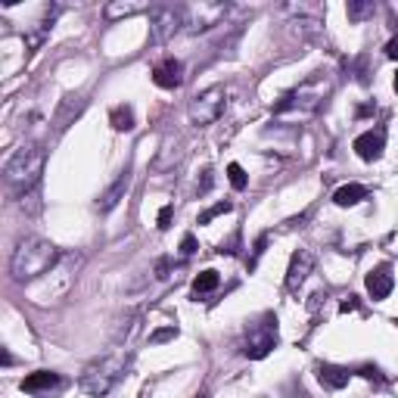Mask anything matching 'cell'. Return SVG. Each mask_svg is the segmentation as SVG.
I'll use <instances>...</instances> for the list:
<instances>
[{
	"mask_svg": "<svg viewBox=\"0 0 398 398\" xmlns=\"http://www.w3.org/2000/svg\"><path fill=\"white\" fill-rule=\"evenodd\" d=\"M234 209V202H215L212 209H205L202 215H199V224H209L212 218H218V215H224V212H230Z\"/></svg>",
	"mask_w": 398,
	"mask_h": 398,
	"instance_id": "cell-22",
	"label": "cell"
},
{
	"mask_svg": "<svg viewBox=\"0 0 398 398\" xmlns=\"http://www.w3.org/2000/svg\"><path fill=\"white\" fill-rule=\"evenodd\" d=\"M228 177H230V187H234V190H246V187H249L246 171H243L237 162H230V165H228Z\"/></svg>",
	"mask_w": 398,
	"mask_h": 398,
	"instance_id": "cell-21",
	"label": "cell"
},
{
	"mask_svg": "<svg viewBox=\"0 0 398 398\" xmlns=\"http://www.w3.org/2000/svg\"><path fill=\"white\" fill-rule=\"evenodd\" d=\"M392 88H395V94H398V75H395V81H392Z\"/></svg>",
	"mask_w": 398,
	"mask_h": 398,
	"instance_id": "cell-32",
	"label": "cell"
},
{
	"mask_svg": "<svg viewBox=\"0 0 398 398\" xmlns=\"http://www.w3.org/2000/svg\"><path fill=\"white\" fill-rule=\"evenodd\" d=\"M143 10H147L143 3H109L103 13H106V19H109V22H116V19L137 16V13H143Z\"/></svg>",
	"mask_w": 398,
	"mask_h": 398,
	"instance_id": "cell-19",
	"label": "cell"
},
{
	"mask_svg": "<svg viewBox=\"0 0 398 398\" xmlns=\"http://www.w3.org/2000/svg\"><path fill=\"white\" fill-rule=\"evenodd\" d=\"M327 94H330V81L327 78H321V75H315L305 84H298L296 90H289L283 100H277L271 112H274V116H302V118L315 116V112L324 106Z\"/></svg>",
	"mask_w": 398,
	"mask_h": 398,
	"instance_id": "cell-2",
	"label": "cell"
},
{
	"mask_svg": "<svg viewBox=\"0 0 398 398\" xmlns=\"http://www.w3.org/2000/svg\"><path fill=\"white\" fill-rule=\"evenodd\" d=\"M128 184H131V175H128V171H122V175H118V181L112 184V187L106 190L103 196H100L97 209H100V212H109V209H116V205L122 202V196L128 193Z\"/></svg>",
	"mask_w": 398,
	"mask_h": 398,
	"instance_id": "cell-15",
	"label": "cell"
},
{
	"mask_svg": "<svg viewBox=\"0 0 398 398\" xmlns=\"http://www.w3.org/2000/svg\"><path fill=\"white\" fill-rule=\"evenodd\" d=\"M209 190H212V171L205 168V171H202V181H199V187H196V193L202 196V193H209Z\"/></svg>",
	"mask_w": 398,
	"mask_h": 398,
	"instance_id": "cell-28",
	"label": "cell"
},
{
	"mask_svg": "<svg viewBox=\"0 0 398 398\" xmlns=\"http://www.w3.org/2000/svg\"><path fill=\"white\" fill-rule=\"evenodd\" d=\"M355 308H358V296H349L346 302L340 305V311H342V315H349V311H355Z\"/></svg>",
	"mask_w": 398,
	"mask_h": 398,
	"instance_id": "cell-30",
	"label": "cell"
},
{
	"mask_svg": "<svg viewBox=\"0 0 398 398\" xmlns=\"http://www.w3.org/2000/svg\"><path fill=\"white\" fill-rule=\"evenodd\" d=\"M224 112V88H209L190 100V122L205 128Z\"/></svg>",
	"mask_w": 398,
	"mask_h": 398,
	"instance_id": "cell-6",
	"label": "cell"
},
{
	"mask_svg": "<svg viewBox=\"0 0 398 398\" xmlns=\"http://www.w3.org/2000/svg\"><path fill=\"white\" fill-rule=\"evenodd\" d=\"M193 252H196V237H193V234H187V237L181 240V255H184V258H190Z\"/></svg>",
	"mask_w": 398,
	"mask_h": 398,
	"instance_id": "cell-27",
	"label": "cell"
},
{
	"mask_svg": "<svg viewBox=\"0 0 398 398\" xmlns=\"http://www.w3.org/2000/svg\"><path fill=\"white\" fill-rule=\"evenodd\" d=\"M355 152L364 159V162H376V159L383 156V150H386V131L376 128V131H364L361 137H355Z\"/></svg>",
	"mask_w": 398,
	"mask_h": 398,
	"instance_id": "cell-10",
	"label": "cell"
},
{
	"mask_svg": "<svg viewBox=\"0 0 398 398\" xmlns=\"http://www.w3.org/2000/svg\"><path fill=\"white\" fill-rule=\"evenodd\" d=\"M386 56L389 59H398V38H392V41L386 44Z\"/></svg>",
	"mask_w": 398,
	"mask_h": 398,
	"instance_id": "cell-31",
	"label": "cell"
},
{
	"mask_svg": "<svg viewBox=\"0 0 398 398\" xmlns=\"http://www.w3.org/2000/svg\"><path fill=\"white\" fill-rule=\"evenodd\" d=\"M152 84H156V88H165V90H177L184 84V65L177 63L175 56L156 63L152 65Z\"/></svg>",
	"mask_w": 398,
	"mask_h": 398,
	"instance_id": "cell-9",
	"label": "cell"
},
{
	"mask_svg": "<svg viewBox=\"0 0 398 398\" xmlns=\"http://www.w3.org/2000/svg\"><path fill=\"white\" fill-rule=\"evenodd\" d=\"M41 171H44V150L35 143V147L16 150V156L6 162L3 177L16 193H25V190H31L38 181H41Z\"/></svg>",
	"mask_w": 398,
	"mask_h": 398,
	"instance_id": "cell-3",
	"label": "cell"
},
{
	"mask_svg": "<svg viewBox=\"0 0 398 398\" xmlns=\"http://www.w3.org/2000/svg\"><path fill=\"white\" fill-rule=\"evenodd\" d=\"M175 336H177V327H162V330H156V333L150 336V342L152 346H162V342L175 340Z\"/></svg>",
	"mask_w": 398,
	"mask_h": 398,
	"instance_id": "cell-23",
	"label": "cell"
},
{
	"mask_svg": "<svg viewBox=\"0 0 398 398\" xmlns=\"http://www.w3.org/2000/svg\"><path fill=\"white\" fill-rule=\"evenodd\" d=\"M56 262H59V249L53 243L41 240V237H25V240H19L16 252H13L10 274L16 283H29L35 277L47 274Z\"/></svg>",
	"mask_w": 398,
	"mask_h": 398,
	"instance_id": "cell-1",
	"label": "cell"
},
{
	"mask_svg": "<svg viewBox=\"0 0 398 398\" xmlns=\"http://www.w3.org/2000/svg\"><path fill=\"white\" fill-rule=\"evenodd\" d=\"M264 246H268V234H262L255 240V246H252V262H249V268H255V262H258V255L264 252Z\"/></svg>",
	"mask_w": 398,
	"mask_h": 398,
	"instance_id": "cell-26",
	"label": "cell"
},
{
	"mask_svg": "<svg viewBox=\"0 0 398 398\" xmlns=\"http://www.w3.org/2000/svg\"><path fill=\"white\" fill-rule=\"evenodd\" d=\"M184 25V6H156L150 13V35L156 44H165L175 38V31Z\"/></svg>",
	"mask_w": 398,
	"mask_h": 398,
	"instance_id": "cell-7",
	"label": "cell"
},
{
	"mask_svg": "<svg viewBox=\"0 0 398 398\" xmlns=\"http://www.w3.org/2000/svg\"><path fill=\"white\" fill-rule=\"evenodd\" d=\"M358 374H361L364 380L376 383V386H380V383H383V374H380V367H374V364H364V367H358Z\"/></svg>",
	"mask_w": 398,
	"mask_h": 398,
	"instance_id": "cell-25",
	"label": "cell"
},
{
	"mask_svg": "<svg viewBox=\"0 0 398 398\" xmlns=\"http://www.w3.org/2000/svg\"><path fill=\"white\" fill-rule=\"evenodd\" d=\"M392 287H395V277H392L389 264H380V268H374L367 274V296L374 298V302H383V298L392 293Z\"/></svg>",
	"mask_w": 398,
	"mask_h": 398,
	"instance_id": "cell-12",
	"label": "cell"
},
{
	"mask_svg": "<svg viewBox=\"0 0 398 398\" xmlns=\"http://www.w3.org/2000/svg\"><path fill=\"white\" fill-rule=\"evenodd\" d=\"M156 277H159V280L168 277V258H159V262H156Z\"/></svg>",
	"mask_w": 398,
	"mask_h": 398,
	"instance_id": "cell-29",
	"label": "cell"
},
{
	"mask_svg": "<svg viewBox=\"0 0 398 398\" xmlns=\"http://www.w3.org/2000/svg\"><path fill=\"white\" fill-rule=\"evenodd\" d=\"M277 346V317L271 315H262L258 321H252L246 327V340H243V355L258 361V358L271 355V349Z\"/></svg>",
	"mask_w": 398,
	"mask_h": 398,
	"instance_id": "cell-5",
	"label": "cell"
},
{
	"mask_svg": "<svg viewBox=\"0 0 398 398\" xmlns=\"http://www.w3.org/2000/svg\"><path fill=\"white\" fill-rule=\"evenodd\" d=\"M125 376V358L122 355H109V358H100L97 364H90L81 376V389L88 395L103 398L106 392H112L118 380Z\"/></svg>",
	"mask_w": 398,
	"mask_h": 398,
	"instance_id": "cell-4",
	"label": "cell"
},
{
	"mask_svg": "<svg viewBox=\"0 0 398 398\" xmlns=\"http://www.w3.org/2000/svg\"><path fill=\"white\" fill-rule=\"evenodd\" d=\"M109 125L116 131H134V109L131 106H116V109L109 112Z\"/></svg>",
	"mask_w": 398,
	"mask_h": 398,
	"instance_id": "cell-17",
	"label": "cell"
},
{
	"mask_svg": "<svg viewBox=\"0 0 398 398\" xmlns=\"http://www.w3.org/2000/svg\"><path fill=\"white\" fill-rule=\"evenodd\" d=\"M346 13H349V19H351V22H361V19L374 16V13H376V6L370 3V0H367V3H364V0H349Z\"/></svg>",
	"mask_w": 398,
	"mask_h": 398,
	"instance_id": "cell-20",
	"label": "cell"
},
{
	"mask_svg": "<svg viewBox=\"0 0 398 398\" xmlns=\"http://www.w3.org/2000/svg\"><path fill=\"white\" fill-rule=\"evenodd\" d=\"M171 215H175V205H162V209H159V218H156V228L168 230L171 228Z\"/></svg>",
	"mask_w": 398,
	"mask_h": 398,
	"instance_id": "cell-24",
	"label": "cell"
},
{
	"mask_svg": "<svg viewBox=\"0 0 398 398\" xmlns=\"http://www.w3.org/2000/svg\"><path fill=\"white\" fill-rule=\"evenodd\" d=\"M367 199V187L364 184H346V187H340L333 193V202L340 205V209H351V205L364 202Z\"/></svg>",
	"mask_w": 398,
	"mask_h": 398,
	"instance_id": "cell-16",
	"label": "cell"
},
{
	"mask_svg": "<svg viewBox=\"0 0 398 398\" xmlns=\"http://www.w3.org/2000/svg\"><path fill=\"white\" fill-rule=\"evenodd\" d=\"M218 283H221V274L218 271H202V274L193 277V296H205L212 293V289H218Z\"/></svg>",
	"mask_w": 398,
	"mask_h": 398,
	"instance_id": "cell-18",
	"label": "cell"
},
{
	"mask_svg": "<svg viewBox=\"0 0 398 398\" xmlns=\"http://www.w3.org/2000/svg\"><path fill=\"white\" fill-rule=\"evenodd\" d=\"M315 374H317V380H321L324 389H333V392H336V389L349 386L351 370L349 367H340V364H317Z\"/></svg>",
	"mask_w": 398,
	"mask_h": 398,
	"instance_id": "cell-13",
	"label": "cell"
},
{
	"mask_svg": "<svg viewBox=\"0 0 398 398\" xmlns=\"http://www.w3.org/2000/svg\"><path fill=\"white\" fill-rule=\"evenodd\" d=\"M224 13H228V6L224 3H199V6H184V25H187L190 31H209L212 25H221Z\"/></svg>",
	"mask_w": 398,
	"mask_h": 398,
	"instance_id": "cell-8",
	"label": "cell"
},
{
	"mask_svg": "<svg viewBox=\"0 0 398 398\" xmlns=\"http://www.w3.org/2000/svg\"><path fill=\"white\" fill-rule=\"evenodd\" d=\"M311 268H315V255H311L308 249H298L293 255V262H289V271H287V289L289 293H296V289L302 287L305 277L311 274Z\"/></svg>",
	"mask_w": 398,
	"mask_h": 398,
	"instance_id": "cell-11",
	"label": "cell"
},
{
	"mask_svg": "<svg viewBox=\"0 0 398 398\" xmlns=\"http://www.w3.org/2000/svg\"><path fill=\"white\" fill-rule=\"evenodd\" d=\"M59 374H53V370H35V374H29L22 380V392H31V395H41V392H50V389L59 386Z\"/></svg>",
	"mask_w": 398,
	"mask_h": 398,
	"instance_id": "cell-14",
	"label": "cell"
}]
</instances>
